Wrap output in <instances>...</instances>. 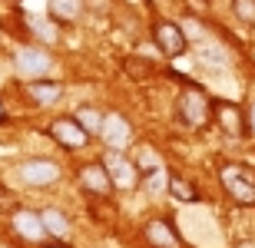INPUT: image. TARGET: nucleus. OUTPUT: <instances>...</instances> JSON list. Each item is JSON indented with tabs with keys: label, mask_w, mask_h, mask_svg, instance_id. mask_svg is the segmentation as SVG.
<instances>
[{
	"label": "nucleus",
	"mask_w": 255,
	"mask_h": 248,
	"mask_svg": "<svg viewBox=\"0 0 255 248\" xmlns=\"http://www.w3.org/2000/svg\"><path fill=\"white\" fill-rule=\"evenodd\" d=\"M212 113L219 116V126H222L229 136H242V133H246V116H242V109H239V106L219 103V106H212Z\"/></svg>",
	"instance_id": "12"
},
{
	"label": "nucleus",
	"mask_w": 255,
	"mask_h": 248,
	"mask_svg": "<svg viewBox=\"0 0 255 248\" xmlns=\"http://www.w3.org/2000/svg\"><path fill=\"white\" fill-rule=\"evenodd\" d=\"M30 27H33V33H37L40 40H47V43H53L57 40V30H53V23H43V20H30Z\"/></svg>",
	"instance_id": "19"
},
{
	"label": "nucleus",
	"mask_w": 255,
	"mask_h": 248,
	"mask_svg": "<svg viewBox=\"0 0 255 248\" xmlns=\"http://www.w3.org/2000/svg\"><path fill=\"white\" fill-rule=\"evenodd\" d=\"M27 93H30V99L33 103H40V106H50V103H57L60 99V83H47V80H37V83H27Z\"/></svg>",
	"instance_id": "13"
},
{
	"label": "nucleus",
	"mask_w": 255,
	"mask_h": 248,
	"mask_svg": "<svg viewBox=\"0 0 255 248\" xmlns=\"http://www.w3.org/2000/svg\"><path fill=\"white\" fill-rule=\"evenodd\" d=\"M176 109H179V119L186 126H206L209 116H212V103H209V96L199 86H186L182 89Z\"/></svg>",
	"instance_id": "2"
},
{
	"label": "nucleus",
	"mask_w": 255,
	"mask_h": 248,
	"mask_svg": "<svg viewBox=\"0 0 255 248\" xmlns=\"http://www.w3.org/2000/svg\"><path fill=\"white\" fill-rule=\"evenodd\" d=\"M47 10L57 23H70L80 17V0H47Z\"/></svg>",
	"instance_id": "15"
},
{
	"label": "nucleus",
	"mask_w": 255,
	"mask_h": 248,
	"mask_svg": "<svg viewBox=\"0 0 255 248\" xmlns=\"http://www.w3.org/2000/svg\"><path fill=\"white\" fill-rule=\"evenodd\" d=\"M100 139L106 143V149H113V153H123L126 146L132 143V126H129V119H126V116H120V113L103 116Z\"/></svg>",
	"instance_id": "5"
},
{
	"label": "nucleus",
	"mask_w": 255,
	"mask_h": 248,
	"mask_svg": "<svg viewBox=\"0 0 255 248\" xmlns=\"http://www.w3.org/2000/svg\"><path fill=\"white\" fill-rule=\"evenodd\" d=\"M136 165H139L142 172H159L162 169V165H159V156L152 153V149H142L139 159H136Z\"/></svg>",
	"instance_id": "18"
},
{
	"label": "nucleus",
	"mask_w": 255,
	"mask_h": 248,
	"mask_svg": "<svg viewBox=\"0 0 255 248\" xmlns=\"http://www.w3.org/2000/svg\"><path fill=\"white\" fill-rule=\"evenodd\" d=\"M219 179H222V189H226L236 202H242V205H255V172L252 169L229 163V165H222Z\"/></svg>",
	"instance_id": "1"
},
{
	"label": "nucleus",
	"mask_w": 255,
	"mask_h": 248,
	"mask_svg": "<svg viewBox=\"0 0 255 248\" xmlns=\"http://www.w3.org/2000/svg\"><path fill=\"white\" fill-rule=\"evenodd\" d=\"M239 248H255V245H249V242H246V245H239Z\"/></svg>",
	"instance_id": "22"
},
{
	"label": "nucleus",
	"mask_w": 255,
	"mask_h": 248,
	"mask_svg": "<svg viewBox=\"0 0 255 248\" xmlns=\"http://www.w3.org/2000/svg\"><path fill=\"white\" fill-rule=\"evenodd\" d=\"M80 182H83V189L93 192V195H106V192L113 189V179H110V172L103 169V163L83 165V169H80Z\"/></svg>",
	"instance_id": "11"
},
{
	"label": "nucleus",
	"mask_w": 255,
	"mask_h": 248,
	"mask_svg": "<svg viewBox=\"0 0 255 248\" xmlns=\"http://www.w3.org/2000/svg\"><path fill=\"white\" fill-rule=\"evenodd\" d=\"M13 60H17V70L23 73V77H30V80L50 73V67H53L50 53H47V50H40V47H20Z\"/></svg>",
	"instance_id": "6"
},
{
	"label": "nucleus",
	"mask_w": 255,
	"mask_h": 248,
	"mask_svg": "<svg viewBox=\"0 0 255 248\" xmlns=\"http://www.w3.org/2000/svg\"><path fill=\"white\" fill-rule=\"evenodd\" d=\"M20 179L27 182V185H53L60 179V165L53 159H30V163L20 165Z\"/></svg>",
	"instance_id": "7"
},
{
	"label": "nucleus",
	"mask_w": 255,
	"mask_h": 248,
	"mask_svg": "<svg viewBox=\"0 0 255 248\" xmlns=\"http://www.w3.org/2000/svg\"><path fill=\"white\" fill-rule=\"evenodd\" d=\"M50 136H53L60 146H66V149H83L86 139H90V133H86L76 119H70V116H60L57 123L50 126Z\"/></svg>",
	"instance_id": "8"
},
{
	"label": "nucleus",
	"mask_w": 255,
	"mask_h": 248,
	"mask_svg": "<svg viewBox=\"0 0 255 248\" xmlns=\"http://www.w3.org/2000/svg\"><path fill=\"white\" fill-rule=\"evenodd\" d=\"M47 248H66V245H47Z\"/></svg>",
	"instance_id": "23"
},
{
	"label": "nucleus",
	"mask_w": 255,
	"mask_h": 248,
	"mask_svg": "<svg viewBox=\"0 0 255 248\" xmlns=\"http://www.w3.org/2000/svg\"><path fill=\"white\" fill-rule=\"evenodd\" d=\"M0 119H3V103H0Z\"/></svg>",
	"instance_id": "24"
},
{
	"label": "nucleus",
	"mask_w": 255,
	"mask_h": 248,
	"mask_svg": "<svg viewBox=\"0 0 255 248\" xmlns=\"http://www.w3.org/2000/svg\"><path fill=\"white\" fill-rule=\"evenodd\" d=\"M146 242L152 248H182V239L176 235V229L166 219H152L146 225Z\"/></svg>",
	"instance_id": "10"
},
{
	"label": "nucleus",
	"mask_w": 255,
	"mask_h": 248,
	"mask_svg": "<svg viewBox=\"0 0 255 248\" xmlns=\"http://www.w3.org/2000/svg\"><path fill=\"white\" fill-rule=\"evenodd\" d=\"M249 126H252V133H255V106H252V113H249Z\"/></svg>",
	"instance_id": "21"
},
{
	"label": "nucleus",
	"mask_w": 255,
	"mask_h": 248,
	"mask_svg": "<svg viewBox=\"0 0 255 248\" xmlns=\"http://www.w3.org/2000/svg\"><path fill=\"white\" fill-rule=\"evenodd\" d=\"M103 169L110 172V179H113V189H132V185L139 182V165L129 163L123 153H113V149H106V156H103Z\"/></svg>",
	"instance_id": "3"
},
{
	"label": "nucleus",
	"mask_w": 255,
	"mask_h": 248,
	"mask_svg": "<svg viewBox=\"0 0 255 248\" xmlns=\"http://www.w3.org/2000/svg\"><path fill=\"white\" fill-rule=\"evenodd\" d=\"M40 219H43V225H47V235H53V239H66V235H70V219H66L60 209L40 212Z\"/></svg>",
	"instance_id": "14"
},
{
	"label": "nucleus",
	"mask_w": 255,
	"mask_h": 248,
	"mask_svg": "<svg viewBox=\"0 0 255 248\" xmlns=\"http://www.w3.org/2000/svg\"><path fill=\"white\" fill-rule=\"evenodd\" d=\"M236 13L246 23H255V0H236Z\"/></svg>",
	"instance_id": "20"
},
{
	"label": "nucleus",
	"mask_w": 255,
	"mask_h": 248,
	"mask_svg": "<svg viewBox=\"0 0 255 248\" xmlns=\"http://www.w3.org/2000/svg\"><path fill=\"white\" fill-rule=\"evenodd\" d=\"M152 40H156V47H159L166 57H182L186 47H189L186 30H182L179 23H169V20H159V23L152 27Z\"/></svg>",
	"instance_id": "4"
},
{
	"label": "nucleus",
	"mask_w": 255,
	"mask_h": 248,
	"mask_svg": "<svg viewBox=\"0 0 255 248\" xmlns=\"http://www.w3.org/2000/svg\"><path fill=\"white\" fill-rule=\"evenodd\" d=\"M169 192H172L179 202H196V199H199V192L192 189L186 179H179V175H169Z\"/></svg>",
	"instance_id": "17"
},
{
	"label": "nucleus",
	"mask_w": 255,
	"mask_h": 248,
	"mask_svg": "<svg viewBox=\"0 0 255 248\" xmlns=\"http://www.w3.org/2000/svg\"><path fill=\"white\" fill-rule=\"evenodd\" d=\"M73 119H76L80 126H83V129H86L90 136H100V129H103V116L96 113V109H90V106H83V109H80V113H76Z\"/></svg>",
	"instance_id": "16"
},
{
	"label": "nucleus",
	"mask_w": 255,
	"mask_h": 248,
	"mask_svg": "<svg viewBox=\"0 0 255 248\" xmlns=\"http://www.w3.org/2000/svg\"><path fill=\"white\" fill-rule=\"evenodd\" d=\"M13 232L27 242H43L47 239V225L40 219V212H30V209L13 212Z\"/></svg>",
	"instance_id": "9"
}]
</instances>
